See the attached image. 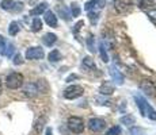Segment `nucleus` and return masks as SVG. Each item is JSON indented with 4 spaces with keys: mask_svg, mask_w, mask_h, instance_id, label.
<instances>
[{
    "mask_svg": "<svg viewBox=\"0 0 156 135\" xmlns=\"http://www.w3.org/2000/svg\"><path fill=\"white\" fill-rule=\"evenodd\" d=\"M110 74H112V79H113V81L117 84V85H122V84H124V80H125L124 74H122L115 66H113L112 69H110Z\"/></svg>",
    "mask_w": 156,
    "mask_h": 135,
    "instance_id": "nucleus-10",
    "label": "nucleus"
},
{
    "mask_svg": "<svg viewBox=\"0 0 156 135\" xmlns=\"http://www.w3.org/2000/svg\"><path fill=\"white\" fill-rule=\"evenodd\" d=\"M14 4H15L14 0H2V3H0V7H2L3 10H12Z\"/></svg>",
    "mask_w": 156,
    "mask_h": 135,
    "instance_id": "nucleus-22",
    "label": "nucleus"
},
{
    "mask_svg": "<svg viewBox=\"0 0 156 135\" xmlns=\"http://www.w3.org/2000/svg\"><path fill=\"white\" fill-rule=\"evenodd\" d=\"M73 79H76V76H75V74H72V76L68 77V80H67V81H71V80H73Z\"/></svg>",
    "mask_w": 156,
    "mask_h": 135,
    "instance_id": "nucleus-35",
    "label": "nucleus"
},
{
    "mask_svg": "<svg viewBox=\"0 0 156 135\" xmlns=\"http://www.w3.org/2000/svg\"><path fill=\"white\" fill-rule=\"evenodd\" d=\"M130 134H132V135H143V134H144V131L141 130V128L133 127V128L130 130Z\"/></svg>",
    "mask_w": 156,
    "mask_h": 135,
    "instance_id": "nucleus-30",
    "label": "nucleus"
},
{
    "mask_svg": "<svg viewBox=\"0 0 156 135\" xmlns=\"http://www.w3.org/2000/svg\"><path fill=\"white\" fill-rule=\"evenodd\" d=\"M87 45H88V49L91 50V52H94V37L92 35H90L88 37V41H87Z\"/></svg>",
    "mask_w": 156,
    "mask_h": 135,
    "instance_id": "nucleus-29",
    "label": "nucleus"
},
{
    "mask_svg": "<svg viewBox=\"0 0 156 135\" xmlns=\"http://www.w3.org/2000/svg\"><path fill=\"white\" fill-rule=\"evenodd\" d=\"M45 22H46L48 26L56 27L57 26V16L52 11H46V12H45Z\"/></svg>",
    "mask_w": 156,
    "mask_h": 135,
    "instance_id": "nucleus-13",
    "label": "nucleus"
},
{
    "mask_svg": "<svg viewBox=\"0 0 156 135\" xmlns=\"http://www.w3.org/2000/svg\"><path fill=\"white\" fill-rule=\"evenodd\" d=\"M105 5V2L103 0H90V2L86 3L84 5V10L86 11H97V12H99V10Z\"/></svg>",
    "mask_w": 156,
    "mask_h": 135,
    "instance_id": "nucleus-9",
    "label": "nucleus"
},
{
    "mask_svg": "<svg viewBox=\"0 0 156 135\" xmlns=\"http://www.w3.org/2000/svg\"><path fill=\"white\" fill-rule=\"evenodd\" d=\"M14 64H15V65L23 64V59H22V56H20V54H16V56L14 57Z\"/></svg>",
    "mask_w": 156,
    "mask_h": 135,
    "instance_id": "nucleus-31",
    "label": "nucleus"
},
{
    "mask_svg": "<svg viewBox=\"0 0 156 135\" xmlns=\"http://www.w3.org/2000/svg\"><path fill=\"white\" fill-rule=\"evenodd\" d=\"M19 30H20L19 23H18V22H11L10 23V27H8V34L14 37V35H16L18 32H19Z\"/></svg>",
    "mask_w": 156,
    "mask_h": 135,
    "instance_id": "nucleus-18",
    "label": "nucleus"
},
{
    "mask_svg": "<svg viewBox=\"0 0 156 135\" xmlns=\"http://www.w3.org/2000/svg\"><path fill=\"white\" fill-rule=\"evenodd\" d=\"M137 3H139V7L143 8V10H145V11H149V10L156 8L155 0H137Z\"/></svg>",
    "mask_w": 156,
    "mask_h": 135,
    "instance_id": "nucleus-12",
    "label": "nucleus"
},
{
    "mask_svg": "<svg viewBox=\"0 0 156 135\" xmlns=\"http://www.w3.org/2000/svg\"><path fill=\"white\" fill-rule=\"evenodd\" d=\"M42 29V22H41L40 18H34L33 19V23H31V30L33 31H40Z\"/></svg>",
    "mask_w": 156,
    "mask_h": 135,
    "instance_id": "nucleus-21",
    "label": "nucleus"
},
{
    "mask_svg": "<svg viewBox=\"0 0 156 135\" xmlns=\"http://www.w3.org/2000/svg\"><path fill=\"white\" fill-rule=\"evenodd\" d=\"M23 92H25L26 95L29 96V97H34L35 95L38 93V86H37V83H29L27 85L25 86V89H23Z\"/></svg>",
    "mask_w": 156,
    "mask_h": 135,
    "instance_id": "nucleus-11",
    "label": "nucleus"
},
{
    "mask_svg": "<svg viewBox=\"0 0 156 135\" xmlns=\"http://www.w3.org/2000/svg\"><path fill=\"white\" fill-rule=\"evenodd\" d=\"M42 41H44V43L46 45V46H52V45H55V43H56L57 37H56V34H52V32H48V34H45V35H44Z\"/></svg>",
    "mask_w": 156,
    "mask_h": 135,
    "instance_id": "nucleus-16",
    "label": "nucleus"
},
{
    "mask_svg": "<svg viewBox=\"0 0 156 135\" xmlns=\"http://www.w3.org/2000/svg\"><path fill=\"white\" fill-rule=\"evenodd\" d=\"M149 15V18H151V20L156 25V8H154V10H149V11H147Z\"/></svg>",
    "mask_w": 156,
    "mask_h": 135,
    "instance_id": "nucleus-28",
    "label": "nucleus"
},
{
    "mask_svg": "<svg viewBox=\"0 0 156 135\" xmlns=\"http://www.w3.org/2000/svg\"><path fill=\"white\" fill-rule=\"evenodd\" d=\"M82 26H83V22H82V20H80V22H77V23H76V25H75V29H73L75 34H76V32H77V31H79V29H80V27H82Z\"/></svg>",
    "mask_w": 156,
    "mask_h": 135,
    "instance_id": "nucleus-34",
    "label": "nucleus"
},
{
    "mask_svg": "<svg viewBox=\"0 0 156 135\" xmlns=\"http://www.w3.org/2000/svg\"><path fill=\"white\" fill-rule=\"evenodd\" d=\"M80 15V8L77 4H72V16H79Z\"/></svg>",
    "mask_w": 156,
    "mask_h": 135,
    "instance_id": "nucleus-27",
    "label": "nucleus"
},
{
    "mask_svg": "<svg viewBox=\"0 0 156 135\" xmlns=\"http://www.w3.org/2000/svg\"><path fill=\"white\" fill-rule=\"evenodd\" d=\"M106 127V122L102 120V119H98V118H94L88 122V128L94 133H98V131H102L103 128Z\"/></svg>",
    "mask_w": 156,
    "mask_h": 135,
    "instance_id": "nucleus-7",
    "label": "nucleus"
},
{
    "mask_svg": "<svg viewBox=\"0 0 156 135\" xmlns=\"http://www.w3.org/2000/svg\"><path fill=\"white\" fill-rule=\"evenodd\" d=\"M134 100H136L137 107H139V110H140V113H141L143 116L152 119V120H156V111L147 103L145 99L141 97V96H134Z\"/></svg>",
    "mask_w": 156,
    "mask_h": 135,
    "instance_id": "nucleus-1",
    "label": "nucleus"
},
{
    "mask_svg": "<svg viewBox=\"0 0 156 135\" xmlns=\"http://www.w3.org/2000/svg\"><path fill=\"white\" fill-rule=\"evenodd\" d=\"M99 52H101L102 61H103V62H107V61H109V56H107L106 46H105V42H103V41H102V42H101V45H99Z\"/></svg>",
    "mask_w": 156,
    "mask_h": 135,
    "instance_id": "nucleus-20",
    "label": "nucleus"
},
{
    "mask_svg": "<svg viewBox=\"0 0 156 135\" xmlns=\"http://www.w3.org/2000/svg\"><path fill=\"white\" fill-rule=\"evenodd\" d=\"M140 89L148 96H154L156 93V86L154 85L152 81H148V80L141 81V84H140Z\"/></svg>",
    "mask_w": 156,
    "mask_h": 135,
    "instance_id": "nucleus-8",
    "label": "nucleus"
},
{
    "mask_svg": "<svg viewBox=\"0 0 156 135\" xmlns=\"http://www.w3.org/2000/svg\"><path fill=\"white\" fill-rule=\"evenodd\" d=\"M46 7H48V4L46 3H41V4H38L35 8H33L31 11H30V15H33V16H38V15H41V14H44L45 11H46Z\"/></svg>",
    "mask_w": 156,
    "mask_h": 135,
    "instance_id": "nucleus-15",
    "label": "nucleus"
},
{
    "mask_svg": "<svg viewBox=\"0 0 156 135\" xmlns=\"http://www.w3.org/2000/svg\"><path fill=\"white\" fill-rule=\"evenodd\" d=\"M119 134H121V127H118V126L110 128L109 133H107V135H119Z\"/></svg>",
    "mask_w": 156,
    "mask_h": 135,
    "instance_id": "nucleus-26",
    "label": "nucleus"
},
{
    "mask_svg": "<svg viewBox=\"0 0 156 135\" xmlns=\"http://www.w3.org/2000/svg\"><path fill=\"white\" fill-rule=\"evenodd\" d=\"M14 45L12 43H7V46H5V52H4V56H7V57H11L12 56V53H14Z\"/></svg>",
    "mask_w": 156,
    "mask_h": 135,
    "instance_id": "nucleus-24",
    "label": "nucleus"
},
{
    "mask_svg": "<svg viewBox=\"0 0 156 135\" xmlns=\"http://www.w3.org/2000/svg\"><path fill=\"white\" fill-rule=\"evenodd\" d=\"M68 127L72 133L75 134H80L84 130V122L82 118H77V116H72L68 119Z\"/></svg>",
    "mask_w": 156,
    "mask_h": 135,
    "instance_id": "nucleus-3",
    "label": "nucleus"
},
{
    "mask_svg": "<svg viewBox=\"0 0 156 135\" xmlns=\"http://www.w3.org/2000/svg\"><path fill=\"white\" fill-rule=\"evenodd\" d=\"M48 59H49L50 62H57L61 59V54H60L58 50H52V52L49 53V56H48Z\"/></svg>",
    "mask_w": 156,
    "mask_h": 135,
    "instance_id": "nucleus-19",
    "label": "nucleus"
},
{
    "mask_svg": "<svg viewBox=\"0 0 156 135\" xmlns=\"http://www.w3.org/2000/svg\"><path fill=\"white\" fill-rule=\"evenodd\" d=\"M114 5L118 12H129L133 8V2L132 0H117Z\"/></svg>",
    "mask_w": 156,
    "mask_h": 135,
    "instance_id": "nucleus-6",
    "label": "nucleus"
},
{
    "mask_svg": "<svg viewBox=\"0 0 156 135\" xmlns=\"http://www.w3.org/2000/svg\"><path fill=\"white\" fill-rule=\"evenodd\" d=\"M58 11L62 14V18H64V19H69V14H68V11L65 10V8H58Z\"/></svg>",
    "mask_w": 156,
    "mask_h": 135,
    "instance_id": "nucleus-32",
    "label": "nucleus"
},
{
    "mask_svg": "<svg viewBox=\"0 0 156 135\" xmlns=\"http://www.w3.org/2000/svg\"><path fill=\"white\" fill-rule=\"evenodd\" d=\"M119 122L122 123V124H126V126H130L134 123V118L130 115H126V116H122L121 119H119Z\"/></svg>",
    "mask_w": 156,
    "mask_h": 135,
    "instance_id": "nucleus-23",
    "label": "nucleus"
},
{
    "mask_svg": "<svg viewBox=\"0 0 156 135\" xmlns=\"http://www.w3.org/2000/svg\"><path fill=\"white\" fill-rule=\"evenodd\" d=\"M0 93H2V81H0Z\"/></svg>",
    "mask_w": 156,
    "mask_h": 135,
    "instance_id": "nucleus-37",
    "label": "nucleus"
},
{
    "mask_svg": "<svg viewBox=\"0 0 156 135\" xmlns=\"http://www.w3.org/2000/svg\"><path fill=\"white\" fill-rule=\"evenodd\" d=\"M82 95H83V88L80 85H71L64 91V97L69 99V100L80 97Z\"/></svg>",
    "mask_w": 156,
    "mask_h": 135,
    "instance_id": "nucleus-4",
    "label": "nucleus"
},
{
    "mask_svg": "<svg viewBox=\"0 0 156 135\" xmlns=\"http://www.w3.org/2000/svg\"><path fill=\"white\" fill-rule=\"evenodd\" d=\"M44 57V50L40 46L29 47L26 50V58L27 59H41Z\"/></svg>",
    "mask_w": 156,
    "mask_h": 135,
    "instance_id": "nucleus-5",
    "label": "nucleus"
},
{
    "mask_svg": "<svg viewBox=\"0 0 156 135\" xmlns=\"http://www.w3.org/2000/svg\"><path fill=\"white\" fill-rule=\"evenodd\" d=\"M46 135H52V130H50V128H48L46 130Z\"/></svg>",
    "mask_w": 156,
    "mask_h": 135,
    "instance_id": "nucleus-36",
    "label": "nucleus"
},
{
    "mask_svg": "<svg viewBox=\"0 0 156 135\" xmlns=\"http://www.w3.org/2000/svg\"><path fill=\"white\" fill-rule=\"evenodd\" d=\"M12 10L14 11H22L23 10V4H22V3H15Z\"/></svg>",
    "mask_w": 156,
    "mask_h": 135,
    "instance_id": "nucleus-33",
    "label": "nucleus"
},
{
    "mask_svg": "<svg viewBox=\"0 0 156 135\" xmlns=\"http://www.w3.org/2000/svg\"><path fill=\"white\" fill-rule=\"evenodd\" d=\"M82 65H83V68L87 69V70H92V69H95V62L91 57H84L83 61H82Z\"/></svg>",
    "mask_w": 156,
    "mask_h": 135,
    "instance_id": "nucleus-17",
    "label": "nucleus"
},
{
    "mask_svg": "<svg viewBox=\"0 0 156 135\" xmlns=\"http://www.w3.org/2000/svg\"><path fill=\"white\" fill-rule=\"evenodd\" d=\"M5 46H7V42H5L4 37H2V35H0V53H2V56H4Z\"/></svg>",
    "mask_w": 156,
    "mask_h": 135,
    "instance_id": "nucleus-25",
    "label": "nucleus"
},
{
    "mask_svg": "<svg viewBox=\"0 0 156 135\" xmlns=\"http://www.w3.org/2000/svg\"><path fill=\"white\" fill-rule=\"evenodd\" d=\"M5 85L10 89H18L23 85V76L20 73H11L5 79Z\"/></svg>",
    "mask_w": 156,
    "mask_h": 135,
    "instance_id": "nucleus-2",
    "label": "nucleus"
},
{
    "mask_svg": "<svg viewBox=\"0 0 156 135\" xmlns=\"http://www.w3.org/2000/svg\"><path fill=\"white\" fill-rule=\"evenodd\" d=\"M114 92V85L109 81H105L101 85V93L102 95H112Z\"/></svg>",
    "mask_w": 156,
    "mask_h": 135,
    "instance_id": "nucleus-14",
    "label": "nucleus"
}]
</instances>
